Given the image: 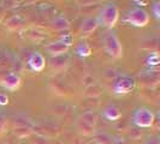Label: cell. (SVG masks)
Instances as JSON below:
<instances>
[{
  "mask_svg": "<svg viewBox=\"0 0 160 144\" xmlns=\"http://www.w3.org/2000/svg\"><path fill=\"white\" fill-rule=\"evenodd\" d=\"M59 41H62L64 45H66L68 47H70V46L72 45V36L71 35H65L64 37H62Z\"/></svg>",
  "mask_w": 160,
  "mask_h": 144,
  "instance_id": "2e32d148",
  "label": "cell"
},
{
  "mask_svg": "<svg viewBox=\"0 0 160 144\" xmlns=\"http://www.w3.org/2000/svg\"><path fill=\"white\" fill-rule=\"evenodd\" d=\"M144 144H158V142H154V141H151V142H147Z\"/></svg>",
  "mask_w": 160,
  "mask_h": 144,
  "instance_id": "ac0fdd59",
  "label": "cell"
},
{
  "mask_svg": "<svg viewBox=\"0 0 160 144\" xmlns=\"http://www.w3.org/2000/svg\"><path fill=\"white\" fill-rule=\"evenodd\" d=\"M152 12L154 17L157 18V19H159L160 18V2L159 1H154L152 5Z\"/></svg>",
  "mask_w": 160,
  "mask_h": 144,
  "instance_id": "5bb4252c",
  "label": "cell"
},
{
  "mask_svg": "<svg viewBox=\"0 0 160 144\" xmlns=\"http://www.w3.org/2000/svg\"><path fill=\"white\" fill-rule=\"evenodd\" d=\"M125 21L129 24L137 26V28H143L149 23V15L148 12L141 7H135L131 11H129L128 16L125 18Z\"/></svg>",
  "mask_w": 160,
  "mask_h": 144,
  "instance_id": "277c9868",
  "label": "cell"
},
{
  "mask_svg": "<svg viewBox=\"0 0 160 144\" xmlns=\"http://www.w3.org/2000/svg\"><path fill=\"white\" fill-rule=\"evenodd\" d=\"M28 65L34 72H41L46 66V59L39 52H34L28 59Z\"/></svg>",
  "mask_w": 160,
  "mask_h": 144,
  "instance_id": "8992f818",
  "label": "cell"
},
{
  "mask_svg": "<svg viewBox=\"0 0 160 144\" xmlns=\"http://www.w3.org/2000/svg\"><path fill=\"white\" fill-rule=\"evenodd\" d=\"M98 26H99L98 17H88L83 21L82 26H81V31L83 35H89L93 31H95Z\"/></svg>",
  "mask_w": 160,
  "mask_h": 144,
  "instance_id": "9c48e42d",
  "label": "cell"
},
{
  "mask_svg": "<svg viewBox=\"0 0 160 144\" xmlns=\"http://www.w3.org/2000/svg\"><path fill=\"white\" fill-rule=\"evenodd\" d=\"M46 52L49 55L52 56H59V55H65L69 52V47L64 45L62 41H56V42H51L45 47Z\"/></svg>",
  "mask_w": 160,
  "mask_h": 144,
  "instance_id": "52a82bcc",
  "label": "cell"
},
{
  "mask_svg": "<svg viewBox=\"0 0 160 144\" xmlns=\"http://www.w3.org/2000/svg\"><path fill=\"white\" fill-rule=\"evenodd\" d=\"M1 85L8 90H11V91L17 90L21 85V77L17 73H12V72L8 73L1 80Z\"/></svg>",
  "mask_w": 160,
  "mask_h": 144,
  "instance_id": "ba28073f",
  "label": "cell"
},
{
  "mask_svg": "<svg viewBox=\"0 0 160 144\" xmlns=\"http://www.w3.org/2000/svg\"><path fill=\"white\" fill-rule=\"evenodd\" d=\"M102 113H104L105 118L107 120H110V121H116V120L120 119V117H122V113H120L119 108L117 106H114V104L107 106Z\"/></svg>",
  "mask_w": 160,
  "mask_h": 144,
  "instance_id": "30bf717a",
  "label": "cell"
},
{
  "mask_svg": "<svg viewBox=\"0 0 160 144\" xmlns=\"http://www.w3.org/2000/svg\"><path fill=\"white\" fill-rule=\"evenodd\" d=\"M132 120H134V124L136 125L137 127H152L153 122H154V113L147 107H140L134 113Z\"/></svg>",
  "mask_w": 160,
  "mask_h": 144,
  "instance_id": "3957f363",
  "label": "cell"
},
{
  "mask_svg": "<svg viewBox=\"0 0 160 144\" xmlns=\"http://www.w3.org/2000/svg\"><path fill=\"white\" fill-rule=\"evenodd\" d=\"M52 25L56 30H66L70 28V22L63 16H59L53 19L52 22Z\"/></svg>",
  "mask_w": 160,
  "mask_h": 144,
  "instance_id": "8fae6325",
  "label": "cell"
},
{
  "mask_svg": "<svg viewBox=\"0 0 160 144\" xmlns=\"http://www.w3.org/2000/svg\"><path fill=\"white\" fill-rule=\"evenodd\" d=\"M24 21L19 16H13L11 17L6 22V26L8 29H12V30H16V29H19L21 26H23Z\"/></svg>",
  "mask_w": 160,
  "mask_h": 144,
  "instance_id": "4fadbf2b",
  "label": "cell"
},
{
  "mask_svg": "<svg viewBox=\"0 0 160 144\" xmlns=\"http://www.w3.org/2000/svg\"><path fill=\"white\" fill-rule=\"evenodd\" d=\"M8 103V96L4 93H0V106H6Z\"/></svg>",
  "mask_w": 160,
  "mask_h": 144,
  "instance_id": "e0dca14e",
  "label": "cell"
},
{
  "mask_svg": "<svg viewBox=\"0 0 160 144\" xmlns=\"http://www.w3.org/2000/svg\"><path fill=\"white\" fill-rule=\"evenodd\" d=\"M76 53L80 56H83V58L89 56L92 54V47L89 46L86 41H81L80 43H78V46L76 47Z\"/></svg>",
  "mask_w": 160,
  "mask_h": 144,
  "instance_id": "7c38bea8",
  "label": "cell"
},
{
  "mask_svg": "<svg viewBox=\"0 0 160 144\" xmlns=\"http://www.w3.org/2000/svg\"><path fill=\"white\" fill-rule=\"evenodd\" d=\"M135 88V80L129 76H119L117 77L112 84L113 91L117 95H125L132 91Z\"/></svg>",
  "mask_w": 160,
  "mask_h": 144,
  "instance_id": "5b68a950",
  "label": "cell"
},
{
  "mask_svg": "<svg viewBox=\"0 0 160 144\" xmlns=\"http://www.w3.org/2000/svg\"><path fill=\"white\" fill-rule=\"evenodd\" d=\"M147 64L151 65V66H154V65L159 64V56L158 54H151L147 59Z\"/></svg>",
  "mask_w": 160,
  "mask_h": 144,
  "instance_id": "9a60e30c",
  "label": "cell"
},
{
  "mask_svg": "<svg viewBox=\"0 0 160 144\" xmlns=\"http://www.w3.org/2000/svg\"><path fill=\"white\" fill-rule=\"evenodd\" d=\"M119 18V10L116 4H107L98 17L99 25H102L106 29H112L117 24Z\"/></svg>",
  "mask_w": 160,
  "mask_h": 144,
  "instance_id": "6da1fadb",
  "label": "cell"
},
{
  "mask_svg": "<svg viewBox=\"0 0 160 144\" xmlns=\"http://www.w3.org/2000/svg\"><path fill=\"white\" fill-rule=\"evenodd\" d=\"M104 48L105 50L108 53V55H111L112 58L118 59L123 55V46L120 42L119 37L117 36V34L114 31H107L105 34L104 40Z\"/></svg>",
  "mask_w": 160,
  "mask_h": 144,
  "instance_id": "7a4b0ae2",
  "label": "cell"
}]
</instances>
